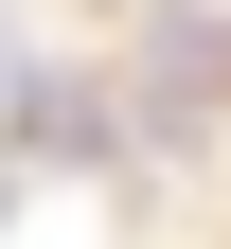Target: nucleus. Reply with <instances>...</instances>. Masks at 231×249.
Masks as SVG:
<instances>
[{
  "label": "nucleus",
  "instance_id": "obj_1",
  "mask_svg": "<svg viewBox=\"0 0 231 249\" xmlns=\"http://www.w3.org/2000/svg\"><path fill=\"white\" fill-rule=\"evenodd\" d=\"M18 142H36V160H107V89L36 71V89H18Z\"/></svg>",
  "mask_w": 231,
  "mask_h": 249
}]
</instances>
